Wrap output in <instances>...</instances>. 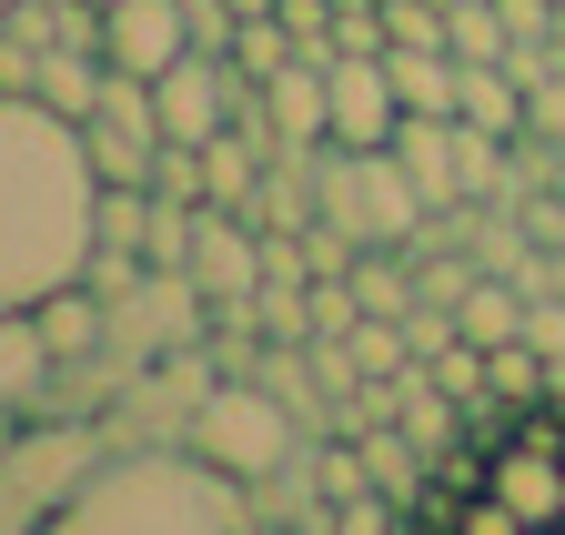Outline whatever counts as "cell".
Returning <instances> with one entry per match:
<instances>
[{
	"mask_svg": "<svg viewBox=\"0 0 565 535\" xmlns=\"http://www.w3.org/2000/svg\"><path fill=\"white\" fill-rule=\"evenodd\" d=\"M192 223H202V203H162V192H152V233H141V263L182 274V263H192Z\"/></svg>",
	"mask_w": 565,
	"mask_h": 535,
	"instance_id": "obj_20",
	"label": "cell"
},
{
	"mask_svg": "<svg viewBox=\"0 0 565 535\" xmlns=\"http://www.w3.org/2000/svg\"><path fill=\"white\" fill-rule=\"evenodd\" d=\"M92 152L82 121H61L41 92H0V313L82 283L92 263Z\"/></svg>",
	"mask_w": 565,
	"mask_h": 535,
	"instance_id": "obj_1",
	"label": "cell"
},
{
	"mask_svg": "<svg viewBox=\"0 0 565 535\" xmlns=\"http://www.w3.org/2000/svg\"><path fill=\"white\" fill-rule=\"evenodd\" d=\"M353 445H364V475H374V495L414 505V485H424V464H435V454H424V445H414L404 425H364Z\"/></svg>",
	"mask_w": 565,
	"mask_h": 535,
	"instance_id": "obj_16",
	"label": "cell"
},
{
	"mask_svg": "<svg viewBox=\"0 0 565 535\" xmlns=\"http://www.w3.org/2000/svg\"><path fill=\"white\" fill-rule=\"evenodd\" d=\"M323 101H333V131H323V142H343V152H384V142H394V121H404L394 72H384L374 51L323 61Z\"/></svg>",
	"mask_w": 565,
	"mask_h": 535,
	"instance_id": "obj_7",
	"label": "cell"
},
{
	"mask_svg": "<svg viewBox=\"0 0 565 535\" xmlns=\"http://www.w3.org/2000/svg\"><path fill=\"white\" fill-rule=\"evenodd\" d=\"M253 535H263V525H253Z\"/></svg>",
	"mask_w": 565,
	"mask_h": 535,
	"instance_id": "obj_25",
	"label": "cell"
},
{
	"mask_svg": "<svg viewBox=\"0 0 565 535\" xmlns=\"http://www.w3.org/2000/svg\"><path fill=\"white\" fill-rule=\"evenodd\" d=\"M455 535H535V525H525V515H515L505 495H475V505L455 515Z\"/></svg>",
	"mask_w": 565,
	"mask_h": 535,
	"instance_id": "obj_23",
	"label": "cell"
},
{
	"mask_svg": "<svg viewBox=\"0 0 565 535\" xmlns=\"http://www.w3.org/2000/svg\"><path fill=\"white\" fill-rule=\"evenodd\" d=\"M102 82H111V61H102V41H61V51L41 41V82H31V92H41V101H51L61 121H92Z\"/></svg>",
	"mask_w": 565,
	"mask_h": 535,
	"instance_id": "obj_12",
	"label": "cell"
},
{
	"mask_svg": "<svg viewBox=\"0 0 565 535\" xmlns=\"http://www.w3.org/2000/svg\"><path fill=\"white\" fill-rule=\"evenodd\" d=\"M313 182H323V223H343L353 243H414V233H424V192H414V172L394 162V142H384V152L323 142V152H313Z\"/></svg>",
	"mask_w": 565,
	"mask_h": 535,
	"instance_id": "obj_4",
	"label": "cell"
},
{
	"mask_svg": "<svg viewBox=\"0 0 565 535\" xmlns=\"http://www.w3.org/2000/svg\"><path fill=\"white\" fill-rule=\"evenodd\" d=\"M343 354H353V374H364V384H384V374L414 364V344H404V323H394V313H364V323L343 333Z\"/></svg>",
	"mask_w": 565,
	"mask_h": 535,
	"instance_id": "obj_18",
	"label": "cell"
},
{
	"mask_svg": "<svg viewBox=\"0 0 565 535\" xmlns=\"http://www.w3.org/2000/svg\"><path fill=\"white\" fill-rule=\"evenodd\" d=\"M92 464H102V454H92V435H82V425L21 435V445H11V464H0V515H31V525H41L71 485L92 475Z\"/></svg>",
	"mask_w": 565,
	"mask_h": 535,
	"instance_id": "obj_6",
	"label": "cell"
},
{
	"mask_svg": "<svg viewBox=\"0 0 565 535\" xmlns=\"http://www.w3.org/2000/svg\"><path fill=\"white\" fill-rule=\"evenodd\" d=\"M182 274L202 283V303H243L253 283H263V233L243 223V213H212L202 203V223H192V263Z\"/></svg>",
	"mask_w": 565,
	"mask_h": 535,
	"instance_id": "obj_9",
	"label": "cell"
},
{
	"mask_svg": "<svg viewBox=\"0 0 565 535\" xmlns=\"http://www.w3.org/2000/svg\"><path fill=\"white\" fill-rule=\"evenodd\" d=\"M384 72H394V101L404 111H455V92H465V61L455 51H384Z\"/></svg>",
	"mask_w": 565,
	"mask_h": 535,
	"instance_id": "obj_15",
	"label": "cell"
},
{
	"mask_svg": "<svg viewBox=\"0 0 565 535\" xmlns=\"http://www.w3.org/2000/svg\"><path fill=\"white\" fill-rule=\"evenodd\" d=\"M182 445L212 464V475H233V485H263V475H282V464L303 454V415L282 405L273 384L233 374V384H212L202 405L182 415Z\"/></svg>",
	"mask_w": 565,
	"mask_h": 535,
	"instance_id": "obj_3",
	"label": "cell"
},
{
	"mask_svg": "<svg viewBox=\"0 0 565 535\" xmlns=\"http://www.w3.org/2000/svg\"><path fill=\"white\" fill-rule=\"evenodd\" d=\"M82 152H92L102 182H152V162H162V101H152L141 72H111L102 82V101L82 121Z\"/></svg>",
	"mask_w": 565,
	"mask_h": 535,
	"instance_id": "obj_5",
	"label": "cell"
},
{
	"mask_svg": "<svg viewBox=\"0 0 565 535\" xmlns=\"http://www.w3.org/2000/svg\"><path fill=\"white\" fill-rule=\"evenodd\" d=\"M394 51H445V0H384Z\"/></svg>",
	"mask_w": 565,
	"mask_h": 535,
	"instance_id": "obj_21",
	"label": "cell"
},
{
	"mask_svg": "<svg viewBox=\"0 0 565 535\" xmlns=\"http://www.w3.org/2000/svg\"><path fill=\"white\" fill-rule=\"evenodd\" d=\"M263 121H273V142H282V152H323V131H333L323 61H282V72L263 82Z\"/></svg>",
	"mask_w": 565,
	"mask_h": 535,
	"instance_id": "obj_11",
	"label": "cell"
},
{
	"mask_svg": "<svg viewBox=\"0 0 565 535\" xmlns=\"http://www.w3.org/2000/svg\"><path fill=\"white\" fill-rule=\"evenodd\" d=\"M333 51H394V31H384V0H333Z\"/></svg>",
	"mask_w": 565,
	"mask_h": 535,
	"instance_id": "obj_22",
	"label": "cell"
},
{
	"mask_svg": "<svg viewBox=\"0 0 565 535\" xmlns=\"http://www.w3.org/2000/svg\"><path fill=\"white\" fill-rule=\"evenodd\" d=\"M394 162L414 172L424 213H455V203H465V162H455V111H404V121H394Z\"/></svg>",
	"mask_w": 565,
	"mask_h": 535,
	"instance_id": "obj_10",
	"label": "cell"
},
{
	"mask_svg": "<svg viewBox=\"0 0 565 535\" xmlns=\"http://www.w3.org/2000/svg\"><path fill=\"white\" fill-rule=\"evenodd\" d=\"M282 61H303V51H294V31H282V11H263V21H243V31H233V72H243V82H273Z\"/></svg>",
	"mask_w": 565,
	"mask_h": 535,
	"instance_id": "obj_19",
	"label": "cell"
},
{
	"mask_svg": "<svg viewBox=\"0 0 565 535\" xmlns=\"http://www.w3.org/2000/svg\"><path fill=\"white\" fill-rule=\"evenodd\" d=\"M233 11H243V21H263V11H282V0H233Z\"/></svg>",
	"mask_w": 565,
	"mask_h": 535,
	"instance_id": "obj_24",
	"label": "cell"
},
{
	"mask_svg": "<svg viewBox=\"0 0 565 535\" xmlns=\"http://www.w3.org/2000/svg\"><path fill=\"white\" fill-rule=\"evenodd\" d=\"M445 51H455V61H505L515 31H505L494 0H445Z\"/></svg>",
	"mask_w": 565,
	"mask_h": 535,
	"instance_id": "obj_17",
	"label": "cell"
},
{
	"mask_svg": "<svg viewBox=\"0 0 565 535\" xmlns=\"http://www.w3.org/2000/svg\"><path fill=\"white\" fill-rule=\"evenodd\" d=\"M253 495L233 475H212L192 445H141V454H102L71 485L41 535H253Z\"/></svg>",
	"mask_w": 565,
	"mask_h": 535,
	"instance_id": "obj_2",
	"label": "cell"
},
{
	"mask_svg": "<svg viewBox=\"0 0 565 535\" xmlns=\"http://www.w3.org/2000/svg\"><path fill=\"white\" fill-rule=\"evenodd\" d=\"M455 121H475V131H505V142H525V82L505 72V61H465Z\"/></svg>",
	"mask_w": 565,
	"mask_h": 535,
	"instance_id": "obj_13",
	"label": "cell"
},
{
	"mask_svg": "<svg viewBox=\"0 0 565 535\" xmlns=\"http://www.w3.org/2000/svg\"><path fill=\"white\" fill-rule=\"evenodd\" d=\"M182 51H192V21H182V0H111V11H102V61H111V72H141V82H162Z\"/></svg>",
	"mask_w": 565,
	"mask_h": 535,
	"instance_id": "obj_8",
	"label": "cell"
},
{
	"mask_svg": "<svg viewBox=\"0 0 565 535\" xmlns=\"http://www.w3.org/2000/svg\"><path fill=\"white\" fill-rule=\"evenodd\" d=\"M51 344H41V323L31 313H0V405H41L51 394Z\"/></svg>",
	"mask_w": 565,
	"mask_h": 535,
	"instance_id": "obj_14",
	"label": "cell"
}]
</instances>
